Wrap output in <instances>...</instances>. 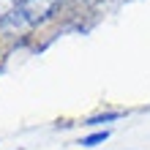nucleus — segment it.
<instances>
[{"mask_svg": "<svg viewBox=\"0 0 150 150\" xmlns=\"http://www.w3.org/2000/svg\"><path fill=\"white\" fill-rule=\"evenodd\" d=\"M120 117V112H109V115H104V117H90L87 120V126H98V123H107V120H117Z\"/></svg>", "mask_w": 150, "mask_h": 150, "instance_id": "4", "label": "nucleus"}, {"mask_svg": "<svg viewBox=\"0 0 150 150\" xmlns=\"http://www.w3.org/2000/svg\"><path fill=\"white\" fill-rule=\"evenodd\" d=\"M104 139H109V131H98V134L85 137V139H82V145H85V147H96V145H101Z\"/></svg>", "mask_w": 150, "mask_h": 150, "instance_id": "3", "label": "nucleus"}, {"mask_svg": "<svg viewBox=\"0 0 150 150\" xmlns=\"http://www.w3.org/2000/svg\"><path fill=\"white\" fill-rule=\"evenodd\" d=\"M0 25L3 28H19L25 25L19 14V0H0Z\"/></svg>", "mask_w": 150, "mask_h": 150, "instance_id": "2", "label": "nucleus"}, {"mask_svg": "<svg viewBox=\"0 0 150 150\" xmlns=\"http://www.w3.org/2000/svg\"><path fill=\"white\" fill-rule=\"evenodd\" d=\"M57 8V0H19V14L25 25H38Z\"/></svg>", "mask_w": 150, "mask_h": 150, "instance_id": "1", "label": "nucleus"}]
</instances>
